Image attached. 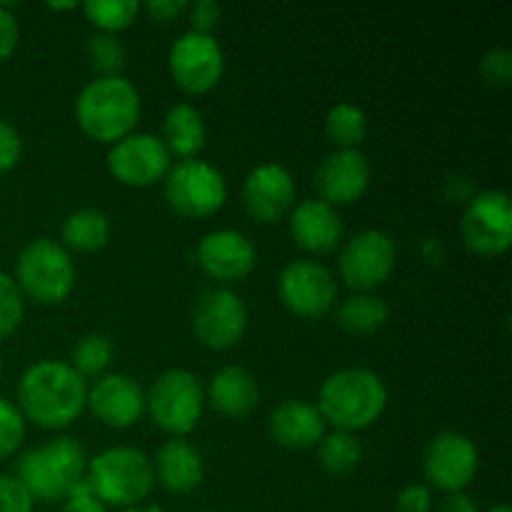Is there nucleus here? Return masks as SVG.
<instances>
[{
  "label": "nucleus",
  "instance_id": "obj_1",
  "mask_svg": "<svg viewBox=\"0 0 512 512\" xmlns=\"http://www.w3.org/2000/svg\"><path fill=\"white\" fill-rule=\"evenodd\" d=\"M88 383L65 360H38L18 383V410L25 423L63 430L83 415Z\"/></svg>",
  "mask_w": 512,
  "mask_h": 512
},
{
  "label": "nucleus",
  "instance_id": "obj_2",
  "mask_svg": "<svg viewBox=\"0 0 512 512\" xmlns=\"http://www.w3.org/2000/svg\"><path fill=\"white\" fill-rule=\"evenodd\" d=\"M73 113L83 135L95 143L115 145L135 133L143 113V100L125 75L93 78L75 98Z\"/></svg>",
  "mask_w": 512,
  "mask_h": 512
},
{
  "label": "nucleus",
  "instance_id": "obj_3",
  "mask_svg": "<svg viewBox=\"0 0 512 512\" xmlns=\"http://www.w3.org/2000/svg\"><path fill=\"white\" fill-rule=\"evenodd\" d=\"M318 413L333 430L358 433L378 423L388 408V388L383 378L370 368L335 370L320 385Z\"/></svg>",
  "mask_w": 512,
  "mask_h": 512
},
{
  "label": "nucleus",
  "instance_id": "obj_4",
  "mask_svg": "<svg viewBox=\"0 0 512 512\" xmlns=\"http://www.w3.org/2000/svg\"><path fill=\"white\" fill-rule=\"evenodd\" d=\"M88 473V455L75 438H55L20 455L15 480L40 503H58L73 493Z\"/></svg>",
  "mask_w": 512,
  "mask_h": 512
},
{
  "label": "nucleus",
  "instance_id": "obj_5",
  "mask_svg": "<svg viewBox=\"0 0 512 512\" xmlns=\"http://www.w3.org/2000/svg\"><path fill=\"white\" fill-rule=\"evenodd\" d=\"M85 483L105 508H140L153 493V460L138 448L115 445L90 460Z\"/></svg>",
  "mask_w": 512,
  "mask_h": 512
},
{
  "label": "nucleus",
  "instance_id": "obj_6",
  "mask_svg": "<svg viewBox=\"0 0 512 512\" xmlns=\"http://www.w3.org/2000/svg\"><path fill=\"white\" fill-rule=\"evenodd\" d=\"M15 285L23 298L38 305H60L75 290L73 255L50 238L25 245L15 260Z\"/></svg>",
  "mask_w": 512,
  "mask_h": 512
},
{
  "label": "nucleus",
  "instance_id": "obj_7",
  "mask_svg": "<svg viewBox=\"0 0 512 512\" xmlns=\"http://www.w3.org/2000/svg\"><path fill=\"white\" fill-rule=\"evenodd\" d=\"M205 410V388L198 375L170 368L145 393V413L170 438H185L198 428Z\"/></svg>",
  "mask_w": 512,
  "mask_h": 512
},
{
  "label": "nucleus",
  "instance_id": "obj_8",
  "mask_svg": "<svg viewBox=\"0 0 512 512\" xmlns=\"http://www.w3.org/2000/svg\"><path fill=\"white\" fill-rule=\"evenodd\" d=\"M165 203L180 218L203 220L220 213L228 200V180L208 160H178L163 180Z\"/></svg>",
  "mask_w": 512,
  "mask_h": 512
},
{
  "label": "nucleus",
  "instance_id": "obj_9",
  "mask_svg": "<svg viewBox=\"0 0 512 512\" xmlns=\"http://www.w3.org/2000/svg\"><path fill=\"white\" fill-rule=\"evenodd\" d=\"M395 263H398L395 240L385 230L368 228L355 233L340 248L338 273L355 293H373L375 288L388 283Z\"/></svg>",
  "mask_w": 512,
  "mask_h": 512
},
{
  "label": "nucleus",
  "instance_id": "obj_10",
  "mask_svg": "<svg viewBox=\"0 0 512 512\" xmlns=\"http://www.w3.org/2000/svg\"><path fill=\"white\" fill-rule=\"evenodd\" d=\"M278 298L295 318L320 320L338 303V280L318 260H293L278 275Z\"/></svg>",
  "mask_w": 512,
  "mask_h": 512
},
{
  "label": "nucleus",
  "instance_id": "obj_11",
  "mask_svg": "<svg viewBox=\"0 0 512 512\" xmlns=\"http://www.w3.org/2000/svg\"><path fill=\"white\" fill-rule=\"evenodd\" d=\"M463 243L480 258H498L512 245V203L505 190H483L465 205Z\"/></svg>",
  "mask_w": 512,
  "mask_h": 512
},
{
  "label": "nucleus",
  "instance_id": "obj_12",
  "mask_svg": "<svg viewBox=\"0 0 512 512\" xmlns=\"http://www.w3.org/2000/svg\"><path fill=\"white\" fill-rule=\"evenodd\" d=\"M480 468L478 445L458 430H443L435 435L423 453V475L430 490L445 495L465 493Z\"/></svg>",
  "mask_w": 512,
  "mask_h": 512
},
{
  "label": "nucleus",
  "instance_id": "obj_13",
  "mask_svg": "<svg viewBox=\"0 0 512 512\" xmlns=\"http://www.w3.org/2000/svg\"><path fill=\"white\" fill-rule=\"evenodd\" d=\"M193 333L208 350H230L248 333V305L235 290L208 288L193 305Z\"/></svg>",
  "mask_w": 512,
  "mask_h": 512
},
{
  "label": "nucleus",
  "instance_id": "obj_14",
  "mask_svg": "<svg viewBox=\"0 0 512 512\" xmlns=\"http://www.w3.org/2000/svg\"><path fill=\"white\" fill-rule=\"evenodd\" d=\"M168 68L175 85L188 95H205L223 80L225 53L215 35L183 33L173 43Z\"/></svg>",
  "mask_w": 512,
  "mask_h": 512
},
{
  "label": "nucleus",
  "instance_id": "obj_15",
  "mask_svg": "<svg viewBox=\"0 0 512 512\" xmlns=\"http://www.w3.org/2000/svg\"><path fill=\"white\" fill-rule=\"evenodd\" d=\"M170 168H173V155L153 133H130L128 138L110 145L108 170L120 185L150 188L163 183Z\"/></svg>",
  "mask_w": 512,
  "mask_h": 512
},
{
  "label": "nucleus",
  "instance_id": "obj_16",
  "mask_svg": "<svg viewBox=\"0 0 512 512\" xmlns=\"http://www.w3.org/2000/svg\"><path fill=\"white\" fill-rule=\"evenodd\" d=\"M195 260L210 280L220 283V288H228L253 273L258 265V250L240 230L220 228L200 238Z\"/></svg>",
  "mask_w": 512,
  "mask_h": 512
},
{
  "label": "nucleus",
  "instance_id": "obj_17",
  "mask_svg": "<svg viewBox=\"0 0 512 512\" xmlns=\"http://www.w3.org/2000/svg\"><path fill=\"white\" fill-rule=\"evenodd\" d=\"M293 173L280 163H263L248 173L243 183L245 213L260 225H273L288 218L295 208Z\"/></svg>",
  "mask_w": 512,
  "mask_h": 512
},
{
  "label": "nucleus",
  "instance_id": "obj_18",
  "mask_svg": "<svg viewBox=\"0 0 512 512\" xmlns=\"http://www.w3.org/2000/svg\"><path fill=\"white\" fill-rule=\"evenodd\" d=\"M85 408L95 420L113 430H128L138 425L145 415V390L130 375L105 373L88 388Z\"/></svg>",
  "mask_w": 512,
  "mask_h": 512
},
{
  "label": "nucleus",
  "instance_id": "obj_19",
  "mask_svg": "<svg viewBox=\"0 0 512 512\" xmlns=\"http://www.w3.org/2000/svg\"><path fill=\"white\" fill-rule=\"evenodd\" d=\"M370 160L360 150H333L325 155L323 163L315 173V188H318V200L328 203L330 208L338 205L358 203L370 188Z\"/></svg>",
  "mask_w": 512,
  "mask_h": 512
},
{
  "label": "nucleus",
  "instance_id": "obj_20",
  "mask_svg": "<svg viewBox=\"0 0 512 512\" xmlns=\"http://www.w3.org/2000/svg\"><path fill=\"white\" fill-rule=\"evenodd\" d=\"M288 228L293 243L308 255H330L343 243V220L338 210L323 200L295 203L288 215Z\"/></svg>",
  "mask_w": 512,
  "mask_h": 512
},
{
  "label": "nucleus",
  "instance_id": "obj_21",
  "mask_svg": "<svg viewBox=\"0 0 512 512\" xmlns=\"http://www.w3.org/2000/svg\"><path fill=\"white\" fill-rule=\"evenodd\" d=\"M270 438L285 450H310L323 440L325 420L308 400H283L268 420Z\"/></svg>",
  "mask_w": 512,
  "mask_h": 512
},
{
  "label": "nucleus",
  "instance_id": "obj_22",
  "mask_svg": "<svg viewBox=\"0 0 512 512\" xmlns=\"http://www.w3.org/2000/svg\"><path fill=\"white\" fill-rule=\"evenodd\" d=\"M155 480L168 493L185 495L200 488L205 478V460L200 450L185 438H170L160 445L153 460Z\"/></svg>",
  "mask_w": 512,
  "mask_h": 512
},
{
  "label": "nucleus",
  "instance_id": "obj_23",
  "mask_svg": "<svg viewBox=\"0 0 512 512\" xmlns=\"http://www.w3.org/2000/svg\"><path fill=\"white\" fill-rule=\"evenodd\" d=\"M205 403L213 405L215 413L225 415V418L245 420L258 410V380L240 365H225L210 378L208 390H205Z\"/></svg>",
  "mask_w": 512,
  "mask_h": 512
},
{
  "label": "nucleus",
  "instance_id": "obj_24",
  "mask_svg": "<svg viewBox=\"0 0 512 512\" xmlns=\"http://www.w3.org/2000/svg\"><path fill=\"white\" fill-rule=\"evenodd\" d=\"M160 140L175 158H198L208 143V125H205L203 113L190 103L173 105L163 118V138Z\"/></svg>",
  "mask_w": 512,
  "mask_h": 512
},
{
  "label": "nucleus",
  "instance_id": "obj_25",
  "mask_svg": "<svg viewBox=\"0 0 512 512\" xmlns=\"http://www.w3.org/2000/svg\"><path fill=\"white\" fill-rule=\"evenodd\" d=\"M60 240L68 253H98L110 243V220L98 208H78L63 220Z\"/></svg>",
  "mask_w": 512,
  "mask_h": 512
},
{
  "label": "nucleus",
  "instance_id": "obj_26",
  "mask_svg": "<svg viewBox=\"0 0 512 512\" xmlns=\"http://www.w3.org/2000/svg\"><path fill=\"white\" fill-rule=\"evenodd\" d=\"M390 308L380 295L355 293L335 310V320L350 335H373L388 323Z\"/></svg>",
  "mask_w": 512,
  "mask_h": 512
},
{
  "label": "nucleus",
  "instance_id": "obj_27",
  "mask_svg": "<svg viewBox=\"0 0 512 512\" xmlns=\"http://www.w3.org/2000/svg\"><path fill=\"white\" fill-rule=\"evenodd\" d=\"M325 138L338 150H360L368 138V115L353 103H338L325 115Z\"/></svg>",
  "mask_w": 512,
  "mask_h": 512
},
{
  "label": "nucleus",
  "instance_id": "obj_28",
  "mask_svg": "<svg viewBox=\"0 0 512 512\" xmlns=\"http://www.w3.org/2000/svg\"><path fill=\"white\" fill-rule=\"evenodd\" d=\"M315 450H318L320 468L328 475H350L353 470H358L360 460H363V445H360L358 435L345 433V430L325 433Z\"/></svg>",
  "mask_w": 512,
  "mask_h": 512
},
{
  "label": "nucleus",
  "instance_id": "obj_29",
  "mask_svg": "<svg viewBox=\"0 0 512 512\" xmlns=\"http://www.w3.org/2000/svg\"><path fill=\"white\" fill-rule=\"evenodd\" d=\"M113 340L103 333H88L75 343L73 355H70V368L88 383V380H98L108 373L110 363H113Z\"/></svg>",
  "mask_w": 512,
  "mask_h": 512
},
{
  "label": "nucleus",
  "instance_id": "obj_30",
  "mask_svg": "<svg viewBox=\"0 0 512 512\" xmlns=\"http://www.w3.org/2000/svg\"><path fill=\"white\" fill-rule=\"evenodd\" d=\"M80 8H83L85 20L98 33L110 35H118L120 30L130 28L140 15L138 0H88Z\"/></svg>",
  "mask_w": 512,
  "mask_h": 512
},
{
  "label": "nucleus",
  "instance_id": "obj_31",
  "mask_svg": "<svg viewBox=\"0 0 512 512\" xmlns=\"http://www.w3.org/2000/svg\"><path fill=\"white\" fill-rule=\"evenodd\" d=\"M85 58H88L90 70L95 78H118L125 70L128 50L118 35L93 33L85 40Z\"/></svg>",
  "mask_w": 512,
  "mask_h": 512
},
{
  "label": "nucleus",
  "instance_id": "obj_32",
  "mask_svg": "<svg viewBox=\"0 0 512 512\" xmlns=\"http://www.w3.org/2000/svg\"><path fill=\"white\" fill-rule=\"evenodd\" d=\"M25 318V298L15 285L13 275L0 270V343L13 338Z\"/></svg>",
  "mask_w": 512,
  "mask_h": 512
},
{
  "label": "nucleus",
  "instance_id": "obj_33",
  "mask_svg": "<svg viewBox=\"0 0 512 512\" xmlns=\"http://www.w3.org/2000/svg\"><path fill=\"white\" fill-rule=\"evenodd\" d=\"M25 440V418L18 405L0 398V463L13 458Z\"/></svg>",
  "mask_w": 512,
  "mask_h": 512
},
{
  "label": "nucleus",
  "instance_id": "obj_34",
  "mask_svg": "<svg viewBox=\"0 0 512 512\" xmlns=\"http://www.w3.org/2000/svg\"><path fill=\"white\" fill-rule=\"evenodd\" d=\"M480 75L493 88H508L512 83V53L508 48H493L480 60Z\"/></svg>",
  "mask_w": 512,
  "mask_h": 512
},
{
  "label": "nucleus",
  "instance_id": "obj_35",
  "mask_svg": "<svg viewBox=\"0 0 512 512\" xmlns=\"http://www.w3.org/2000/svg\"><path fill=\"white\" fill-rule=\"evenodd\" d=\"M188 23L190 33L213 35V30L220 25L223 18V8L215 0H198V3H188Z\"/></svg>",
  "mask_w": 512,
  "mask_h": 512
},
{
  "label": "nucleus",
  "instance_id": "obj_36",
  "mask_svg": "<svg viewBox=\"0 0 512 512\" xmlns=\"http://www.w3.org/2000/svg\"><path fill=\"white\" fill-rule=\"evenodd\" d=\"M23 158V138L18 128L0 118V175L10 173Z\"/></svg>",
  "mask_w": 512,
  "mask_h": 512
},
{
  "label": "nucleus",
  "instance_id": "obj_37",
  "mask_svg": "<svg viewBox=\"0 0 512 512\" xmlns=\"http://www.w3.org/2000/svg\"><path fill=\"white\" fill-rule=\"evenodd\" d=\"M33 505L28 490L13 475H0V512H33Z\"/></svg>",
  "mask_w": 512,
  "mask_h": 512
},
{
  "label": "nucleus",
  "instance_id": "obj_38",
  "mask_svg": "<svg viewBox=\"0 0 512 512\" xmlns=\"http://www.w3.org/2000/svg\"><path fill=\"white\" fill-rule=\"evenodd\" d=\"M20 43V25L18 18L13 15V8L0 3V63L13 58Z\"/></svg>",
  "mask_w": 512,
  "mask_h": 512
},
{
  "label": "nucleus",
  "instance_id": "obj_39",
  "mask_svg": "<svg viewBox=\"0 0 512 512\" xmlns=\"http://www.w3.org/2000/svg\"><path fill=\"white\" fill-rule=\"evenodd\" d=\"M398 512H433V490L425 483H410L400 490Z\"/></svg>",
  "mask_w": 512,
  "mask_h": 512
},
{
  "label": "nucleus",
  "instance_id": "obj_40",
  "mask_svg": "<svg viewBox=\"0 0 512 512\" xmlns=\"http://www.w3.org/2000/svg\"><path fill=\"white\" fill-rule=\"evenodd\" d=\"M60 512H108V508L90 493L88 483L83 480V483L75 485L73 493L65 498V505Z\"/></svg>",
  "mask_w": 512,
  "mask_h": 512
},
{
  "label": "nucleus",
  "instance_id": "obj_41",
  "mask_svg": "<svg viewBox=\"0 0 512 512\" xmlns=\"http://www.w3.org/2000/svg\"><path fill=\"white\" fill-rule=\"evenodd\" d=\"M140 10H145L153 23H170L188 13V3L185 0H150V3L140 5Z\"/></svg>",
  "mask_w": 512,
  "mask_h": 512
},
{
  "label": "nucleus",
  "instance_id": "obj_42",
  "mask_svg": "<svg viewBox=\"0 0 512 512\" xmlns=\"http://www.w3.org/2000/svg\"><path fill=\"white\" fill-rule=\"evenodd\" d=\"M438 512H478V505H475V500L470 498V495L453 493V495H445Z\"/></svg>",
  "mask_w": 512,
  "mask_h": 512
},
{
  "label": "nucleus",
  "instance_id": "obj_43",
  "mask_svg": "<svg viewBox=\"0 0 512 512\" xmlns=\"http://www.w3.org/2000/svg\"><path fill=\"white\" fill-rule=\"evenodd\" d=\"M75 8H78V3H73V0H68V3H48V10H53V13H65V10Z\"/></svg>",
  "mask_w": 512,
  "mask_h": 512
},
{
  "label": "nucleus",
  "instance_id": "obj_44",
  "mask_svg": "<svg viewBox=\"0 0 512 512\" xmlns=\"http://www.w3.org/2000/svg\"><path fill=\"white\" fill-rule=\"evenodd\" d=\"M123 512H160V508H158V505H153V508H128Z\"/></svg>",
  "mask_w": 512,
  "mask_h": 512
},
{
  "label": "nucleus",
  "instance_id": "obj_45",
  "mask_svg": "<svg viewBox=\"0 0 512 512\" xmlns=\"http://www.w3.org/2000/svg\"><path fill=\"white\" fill-rule=\"evenodd\" d=\"M488 512H512V510L508 508V505H493Z\"/></svg>",
  "mask_w": 512,
  "mask_h": 512
},
{
  "label": "nucleus",
  "instance_id": "obj_46",
  "mask_svg": "<svg viewBox=\"0 0 512 512\" xmlns=\"http://www.w3.org/2000/svg\"><path fill=\"white\" fill-rule=\"evenodd\" d=\"M0 375H3V365H0Z\"/></svg>",
  "mask_w": 512,
  "mask_h": 512
}]
</instances>
